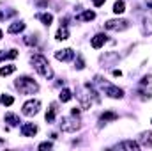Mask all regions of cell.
Returning a JSON list of instances; mask_svg holds the SVG:
<instances>
[{"label":"cell","instance_id":"obj_1","mask_svg":"<svg viewBox=\"0 0 152 151\" xmlns=\"http://www.w3.org/2000/svg\"><path fill=\"white\" fill-rule=\"evenodd\" d=\"M30 62H32V66H34V70L37 71L41 76H44V78H53V70H51V66H50V62H48V59L46 57H42V55H32L30 57Z\"/></svg>","mask_w":152,"mask_h":151},{"label":"cell","instance_id":"obj_2","mask_svg":"<svg viewBox=\"0 0 152 151\" xmlns=\"http://www.w3.org/2000/svg\"><path fill=\"white\" fill-rule=\"evenodd\" d=\"M14 87H16L21 94H34V93L39 91V84L34 78H30V76H20V78H16Z\"/></svg>","mask_w":152,"mask_h":151},{"label":"cell","instance_id":"obj_3","mask_svg":"<svg viewBox=\"0 0 152 151\" xmlns=\"http://www.w3.org/2000/svg\"><path fill=\"white\" fill-rule=\"evenodd\" d=\"M60 128H62V132L73 133V132H76V130L81 128V123H80L78 115H75V114H71V115H64V117L60 119Z\"/></svg>","mask_w":152,"mask_h":151},{"label":"cell","instance_id":"obj_4","mask_svg":"<svg viewBox=\"0 0 152 151\" xmlns=\"http://www.w3.org/2000/svg\"><path fill=\"white\" fill-rule=\"evenodd\" d=\"M96 82L101 85V89L104 91V94H106V96H110V98H115V100H118V98H122V96H124V91H122L120 87H117V85H112V84L104 82L101 76H96Z\"/></svg>","mask_w":152,"mask_h":151},{"label":"cell","instance_id":"obj_5","mask_svg":"<svg viewBox=\"0 0 152 151\" xmlns=\"http://www.w3.org/2000/svg\"><path fill=\"white\" fill-rule=\"evenodd\" d=\"M39 109H41V101H39V100H28V101L23 103L21 112L30 117V115H36V114L39 112Z\"/></svg>","mask_w":152,"mask_h":151},{"label":"cell","instance_id":"obj_6","mask_svg":"<svg viewBox=\"0 0 152 151\" xmlns=\"http://www.w3.org/2000/svg\"><path fill=\"white\" fill-rule=\"evenodd\" d=\"M83 87H85V85H83ZM83 87H78V89H76V96H78V100L81 101V109H90L92 98H90L88 91H87V93L83 91Z\"/></svg>","mask_w":152,"mask_h":151},{"label":"cell","instance_id":"obj_7","mask_svg":"<svg viewBox=\"0 0 152 151\" xmlns=\"http://www.w3.org/2000/svg\"><path fill=\"white\" fill-rule=\"evenodd\" d=\"M127 27H129V23L126 20H108L104 23L106 30H126Z\"/></svg>","mask_w":152,"mask_h":151},{"label":"cell","instance_id":"obj_8","mask_svg":"<svg viewBox=\"0 0 152 151\" xmlns=\"http://www.w3.org/2000/svg\"><path fill=\"white\" fill-rule=\"evenodd\" d=\"M55 59H57V61H62V62L73 61V59H75V52H73L71 48H64V50H58V52H55Z\"/></svg>","mask_w":152,"mask_h":151},{"label":"cell","instance_id":"obj_9","mask_svg":"<svg viewBox=\"0 0 152 151\" xmlns=\"http://www.w3.org/2000/svg\"><path fill=\"white\" fill-rule=\"evenodd\" d=\"M36 133H37V124H34V123L21 124V135L23 137H34Z\"/></svg>","mask_w":152,"mask_h":151},{"label":"cell","instance_id":"obj_10","mask_svg":"<svg viewBox=\"0 0 152 151\" xmlns=\"http://www.w3.org/2000/svg\"><path fill=\"white\" fill-rule=\"evenodd\" d=\"M115 148H117V150H129V151H138V150H140V144H138V142H134V141H124V142H120V144H117Z\"/></svg>","mask_w":152,"mask_h":151},{"label":"cell","instance_id":"obj_11","mask_svg":"<svg viewBox=\"0 0 152 151\" xmlns=\"http://www.w3.org/2000/svg\"><path fill=\"white\" fill-rule=\"evenodd\" d=\"M106 41H108V36H106V34H96V36L92 38V41H90V44H92V48L97 50V48H101Z\"/></svg>","mask_w":152,"mask_h":151},{"label":"cell","instance_id":"obj_12","mask_svg":"<svg viewBox=\"0 0 152 151\" xmlns=\"http://www.w3.org/2000/svg\"><path fill=\"white\" fill-rule=\"evenodd\" d=\"M57 112H58V105L57 103H51L48 112H46V123H53L55 117H57Z\"/></svg>","mask_w":152,"mask_h":151},{"label":"cell","instance_id":"obj_13","mask_svg":"<svg viewBox=\"0 0 152 151\" xmlns=\"http://www.w3.org/2000/svg\"><path fill=\"white\" fill-rule=\"evenodd\" d=\"M5 123L9 124V126H18L21 121H20V115H16V114H12V112H7L5 114Z\"/></svg>","mask_w":152,"mask_h":151},{"label":"cell","instance_id":"obj_14","mask_svg":"<svg viewBox=\"0 0 152 151\" xmlns=\"http://www.w3.org/2000/svg\"><path fill=\"white\" fill-rule=\"evenodd\" d=\"M55 38L58 39V41H66V39L69 38V30H67V23H62L60 25V29L57 30V36Z\"/></svg>","mask_w":152,"mask_h":151},{"label":"cell","instance_id":"obj_15","mask_svg":"<svg viewBox=\"0 0 152 151\" xmlns=\"http://www.w3.org/2000/svg\"><path fill=\"white\" fill-rule=\"evenodd\" d=\"M140 89H145V91L152 93V75H145L140 80Z\"/></svg>","mask_w":152,"mask_h":151},{"label":"cell","instance_id":"obj_16","mask_svg":"<svg viewBox=\"0 0 152 151\" xmlns=\"http://www.w3.org/2000/svg\"><path fill=\"white\" fill-rule=\"evenodd\" d=\"M142 34L143 36H151L152 34V20L151 18H143V21H142Z\"/></svg>","mask_w":152,"mask_h":151},{"label":"cell","instance_id":"obj_17","mask_svg":"<svg viewBox=\"0 0 152 151\" xmlns=\"http://www.w3.org/2000/svg\"><path fill=\"white\" fill-rule=\"evenodd\" d=\"M94 18H96V13L94 11H85V13H81V14L76 16L78 21H92Z\"/></svg>","mask_w":152,"mask_h":151},{"label":"cell","instance_id":"obj_18","mask_svg":"<svg viewBox=\"0 0 152 151\" xmlns=\"http://www.w3.org/2000/svg\"><path fill=\"white\" fill-rule=\"evenodd\" d=\"M23 30H25V23H21V21H16V23L9 25V29H7L9 34H18V32H23Z\"/></svg>","mask_w":152,"mask_h":151},{"label":"cell","instance_id":"obj_19","mask_svg":"<svg viewBox=\"0 0 152 151\" xmlns=\"http://www.w3.org/2000/svg\"><path fill=\"white\" fill-rule=\"evenodd\" d=\"M36 18L41 20V21H42L44 25H48V27H50V25H51V21H53V16H51L50 13H37V14H36Z\"/></svg>","mask_w":152,"mask_h":151},{"label":"cell","instance_id":"obj_20","mask_svg":"<svg viewBox=\"0 0 152 151\" xmlns=\"http://www.w3.org/2000/svg\"><path fill=\"white\" fill-rule=\"evenodd\" d=\"M58 98H60V101H62V103H66V101H69V100L73 98V93H71L69 89H62V91H60V94H58Z\"/></svg>","mask_w":152,"mask_h":151},{"label":"cell","instance_id":"obj_21","mask_svg":"<svg viewBox=\"0 0 152 151\" xmlns=\"http://www.w3.org/2000/svg\"><path fill=\"white\" fill-rule=\"evenodd\" d=\"M126 11V4H124V0H117L113 5V13L115 14H122Z\"/></svg>","mask_w":152,"mask_h":151},{"label":"cell","instance_id":"obj_22","mask_svg":"<svg viewBox=\"0 0 152 151\" xmlns=\"http://www.w3.org/2000/svg\"><path fill=\"white\" fill-rule=\"evenodd\" d=\"M16 57H18V52H16V50L0 52V61H4V59H16Z\"/></svg>","mask_w":152,"mask_h":151},{"label":"cell","instance_id":"obj_23","mask_svg":"<svg viewBox=\"0 0 152 151\" xmlns=\"http://www.w3.org/2000/svg\"><path fill=\"white\" fill-rule=\"evenodd\" d=\"M14 71H16V66H12V64L4 66V68H0V76H7V75H11V73H14Z\"/></svg>","mask_w":152,"mask_h":151},{"label":"cell","instance_id":"obj_24","mask_svg":"<svg viewBox=\"0 0 152 151\" xmlns=\"http://www.w3.org/2000/svg\"><path fill=\"white\" fill-rule=\"evenodd\" d=\"M0 103H2V105H5V107H9V105H12V103H14V98H12V96H9V94H2V96H0Z\"/></svg>","mask_w":152,"mask_h":151},{"label":"cell","instance_id":"obj_25","mask_svg":"<svg viewBox=\"0 0 152 151\" xmlns=\"http://www.w3.org/2000/svg\"><path fill=\"white\" fill-rule=\"evenodd\" d=\"M142 142L145 146H152V132H143L142 133Z\"/></svg>","mask_w":152,"mask_h":151},{"label":"cell","instance_id":"obj_26","mask_svg":"<svg viewBox=\"0 0 152 151\" xmlns=\"http://www.w3.org/2000/svg\"><path fill=\"white\" fill-rule=\"evenodd\" d=\"M115 119H118V115L115 112H112V110H110V112H104L101 115V121H104V123H106V121H115Z\"/></svg>","mask_w":152,"mask_h":151},{"label":"cell","instance_id":"obj_27","mask_svg":"<svg viewBox=\"0 0 152 151\" xmlns=\"http://www.w3.org/2000/svg\"><path fill=\"white\" fill-rule=\"evenodd\" d=\"M51 148H53V144H51V142H48V141H46V142H41V144H39V146H37V150H39V151H44V150H51Z\"/></svg>","mask_w":152,"mask_h":151},{"label":"cell","instance_id":"obj_28","mask_svg":"<svg viewBox=\"0 0 152 151\" xmlns=\"http://www.w3.org/2000/svg\"><path fill=\"white\" fill-rule=\"evenodd\" d=\"M76 68L78 70H83L85 68V62H83V57L81 55H76Z\"/></svg>","mask_w":152,"mask_h":151},{"label":"cell","instance_id":"obj_29","mask_svg":"<svg viewBox=\"0 0 152 151\" xmlns=\"http://www.w3.org/2000/svg\"><path fill=\"white\" fill-rule=\"evenodd\" d=\"M25 43H27V44H36L37 41H36V38H32V36H28V38H25Z\"/></svg>","mask_w":152,"mask_h":151},{"label":"cell","instance_id":"obj_30","mask_svg":"<svg viewBox=\"0 0 152 151\" xmlns=\"http://www.w3.org/2000/svg\"><path fill=\"white\" fill-rule=\"evenodd\" d=\"M92 2H94V5H96V7H101L106 0H92Z\"/></svg>","mask_w":152,"mask_h":151},{"label":"cell","instance_id":"obj_31","mask_svg":"<svg viewBox=\"0 0 152 151\" xmlns=\"http://www.w3.org/2000/svg\"><path fill=\"white\" fill-rule=\"evenodd\" d=\"M122 75V71L120 70H113V76H120Z\"/></svg>","mask_w":152,"mask_h":151},{"label":"cell","instance_id":"obj_32","mask_svg":"<svg viewBox=\"0 0 152 151\" xmlns=\"http://www.w3.org/2000/svg\"><path fill=\"white\" fill-rule=\"evenodd\" d=\"M71 114H75V115H80V109H76V107H75V109L71 110Z\"/></svg>","mask_w":152,"mask_h":151},{"label":"cell","instance_id":"obj_33","mask_svg":"<svg viewBox=\"0 0 152 151\" xmlns=\"http://www.w3.org/2000/svg\"><path fill=\"white\" fill-rule=\"evenodd\" d=\"M147 5L151 7V11H152V0H147Z\"/></svg>","mask_w":152,"mask_h":151},{"label":"cell","instance_id":"obj_34","mask_svg":"<svg viewBox=\"0 0 152 151\" xmlns=\"http://www.w3.org/2000/svg\"><path fill=\"white\" fill-rule=\"evenodd\" d=\"M4 144H5V141H2V139H0V146H4Z\"/></svg>","mask_w":152,"mask_h":151},{"label":"cell","instance_id":"obj_35","mask_svg":"<svg viewBox=\"0 0 152 151\" xmlns=\"http://www.w3.org/2000/svg\"><path fill=\"white\" fill-rule=\"evenodd\" d=\"M0 20H4V14H2V13H0Z\"/></svg>","mask_w":152,"mask_h":151},{"label":"cell","instance_id":"obj_36","mask_svg":"<svg viewBox=\"0 0 152 151\" xmlns=\"http://www.w3.org/2000/svg\"><path fill=\"white\" fill-rule=\"evenodd\" d=\"M2 36H4V32H2V30H0V39H2Z\"/></svg>","mask_w":152,"mask_h":151},{"label":"cell","instance_id":"obj_37","mask_svg":"<svg viewBox=\"0 0 152 151\" xmlns=\"http://www.w3.org/2000/svg\"><path fill=\"white\" fill-rule=\"evenodd\" d=\"M151 123H152V119H151Z\"/></svg>","mask_w":152,"mask_h":151}]
</instances>
